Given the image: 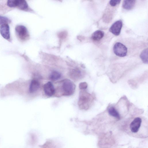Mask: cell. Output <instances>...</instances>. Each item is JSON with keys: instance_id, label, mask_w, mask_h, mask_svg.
Masks as SVG:
<instances>
[{"instance_id": "cell-13", "label": "cell", "mask_w": 148, "mask_h": 148, "mask_svg": "<svg viewBox=\"0 0 148 148\" xmlns=\"http://www.w3.org/2000/svg\"><path fill=\"white\" fill-rule=\"evenodd\" d=\"M17 7L21 10H25L28 8V5L25 0H17Z\"/></svg>"}, {"instance_id": "cell-5", "label": "cell", "mask_w": 148, "mask_h": 148, "mask_svg": "<svg viewBox=\"0 0 148 148\" xmlns=\"http://www.w3.org/2000/svg\"><path fill=\"white\" fill-rule=\"evenodd\" d=\"M113 51L114 53L117 56L123 57L125 56L127 52V49L123 44L118 42L114 45Z\"/></svg>"}, {"instance_id": "cell-17", "label": "cell", "mask_w": 148, "mask_h": 148, "mask_svg": "<svg viewBox=\"0 0 148 148\" xmlns=\"http://www.w3.org/2000/svg\"><path fill=\"white\" fill-rule=\"evenodd\" d=\"M17 0H9L7 1V5L10 8L17 7Z\"/></svg>"}, {"instance_id": "cell-3", "label": "cell", "mask_w": 148, "mask_h": 148, "mask_svg": "<svg viewBox=\"0 0 148 148\" xmlns=\"http://www.w3.org/2000/svg\"><path fill=\"white\" fill-rule=\"evenodd\" d=\"M91 100L90 95L84 91H82L79 94L78 105L80 108L86 109L88 108Z\"/></svg>"}, {"instance_id": "cell-9", "label": "cell", "mask_w": 148, "mask_h": 148, "mask_svg": "<svg viewBox=\"0 0 148 148\" xmlns=\"http://www.w3.org/2000/svg\"><path fill=\"white\" fill-rule=\"evenodd\" d=\"M40 87L39 82L36 79L32 80L30 83L29 87V92L33 93L37 91Z\"/></svg>"}, {"instance_id": "cell-10", "label": "cell", "mask_w": 148, "mask_h": 148, "mask_svg": "<svg viewBox=\"0 0 148 148\" xmlns=\"http://www.w3.org/2000/svg\"><path fill=\"white\" fill-rule=\"evenodd\" d=\"M136 0H124L122 4V7L125 9L130 10L132 9L135 5Z\"/></svg>"}, {"instance_id": "cell-19", "label": "cell", "mask_w": 148, "mask_h": 148, "mask_svg": "<svg viewBox=\"0 0 148 148\" xmlns=\"http://www.w3.org/2000/svg\"><path fill=\"white\" fill-rule=\"evenodd\" d=\"M120 0H110L109 3L110 5L112 6H115L119 4L120 2Z\"/></svg>"}, {"instance_id": "cell-4", "label": "cell", "mask_w": 148, "mask_h": 148, "mask_svg": "<svg viewBox=\"0 0 148 148\" xmlns=\"http://www.w3.org/2000/svg\"><path fill=\"white\" fill-rule=\"evenodd\" d=\"M15 31L17 37L21 41H25L29 38V32L27 28L24 25H17L15 27Z\"/></svg>"}, {"instance_id": "cell-12", "label": "cell", "mask_w": 148, "mask_h": 148, "mask_svg": "<svg viewBox=\"0 0 148 148\" xmlns=\"http://www.w3.org/2000/svg\"><path fill=\"white\" fill-rule=\"evenodd\" d=\"M108 111L109 114L110 116L114 117L118 119H120L119 114L114 107L112 106L109 107Z\"/></svg>"}, {"instance_id": "cell-11", "label": "cell", "mask_w": 148, "mask_h": 148, "mask_svg": "<svg viewBox=\"0 0 148 148\" xmlns=\"http://www.w3.org/2000/svg\"><path fill=\"white\" fill-rule=\"evenodd\" d=\"M104 34V32L103 31L100 30H97L92 34L91 38L93 40L99 41L103 38Z\"/></svg>"}, {"instance_id": "cell-15", "label": "cell", "mask_w": 148, "mask_h": 148, "mask_svg": "<svg viewBox=\"0 0 148 148\" xmlns=\"http://www.w3.org/2000/svg\"><path fill=\"white\" fill-rule=\"evenodd\" d=\"M61 77V74L59 72L53 71H52L50 75V79L53 81H56L59 79Z\"/></svg>"}, {"instance_id": "cell-6", "label": "cell", "mask_w": 148, "mask_h": 148, "mask_svg": "<svg viewBox=\"0 0 148 148\" xmlns=\"http://www.w3.org/2000/svg\"><path fill=\"white\" fill-rule=\"evenodd\" d=\"M122 25V22L121 20L117 21L112 25L109 31L114 35L118 36L120 33Z\"/></svg>"}, {"instance_id": "cell-18", "label": "cell", "mask_w": 148, "mask_h": 148, "mask_svg": "<svg viewBox=\"0 0 148 148\" xmlns=\"http://www.w3.org/2000/svg\"><path fill=\"white\" fill-rule=\"evenodd\" d=\"M10 20L7 17L0 16V25H2L5 24H8L10 22Z\"/></svg>"}, {"instance_id": "cell-20", "label": "cell", "mask_w": 148, "mask_h": 148, "mask_svg": "<svg viewBox=\"0 0 148 148\" xmlns=\"http://www.w3.org/2000/svg\"><path fill=\"white\" fill-rule=\"evenodd\" d=\"M87 87V84L86 82H83L81 83L79 85V87L81 89H86Z\"/></svg>"}, {"instance_id": "cell-16", "label": "cell", "mask_w": 148, "mask_h": 148, "mask_svg": "<svg viewBox=\"0 0 148 148\" xmlns=\"http://www.w3.org/2000/svg\"><path fill=\"white\" fill-rule=\"evenodd\" d=\"M81 72L78 70H73L70 72V76L73 79H76L80 77Z\"/></svg>"}, {"instance_id": "cell-7", "label": "cell", "mask_w": 148, "mask_h": 148, "mask_svg": "<svg viewBox=\"0 0 148 148\" xmlns=\"http://www.w3.org/2000/svg\"><path fill=\"white\" fill-rule=\"evenodd\" d=\"M43 89L45 94L49 97L53 96L55 93L54 86L50 82H47L44 85Z\"/></svg>"}, {"instance_id": "cell-2", "label": "cell", "mask_w": 148, "mask_h": 148, "mask_svg": "<svg viewBox=\"0 0 148 148\" xmlns=\"http://www.w3.org/2000/svg\"><path fill=\"white\" fill-rule=\"evenodd\" d=\"M75 84L70 80L65 79L62 81L61 90L63 95L70 96L74 92L75 90Z\"/></svg>"}, {"instance_id": "cell-8", "label": "cell", "mask_w": 148, "mask_h": 148, "mask_svg": "<svg viewBox=\"0 0 148 148\" xmlns=\"http://www.w3.org/2000/svg\"><path fill=\"white\" fill-rule=\"evenodd\" d=\"M0 33L2 36L5 39H10V27L8 24H4L1 26Z\"/></svg>"}, {"instance_id": "cell-1", "label": "cell", "mask_w": 148, "mask_h": 148, "mask_svg": "<svg viewBox=\"0 0 148 148\" xmlns=\"http://www.w3.org/2000/svg\"><path fill=\"white\" fill-rule=\"evenodd\" d=\"M123 129L128 134L134 137L143 138L148 137L147 125L143 124L142 119L139 117L135 118Z\"/></svg>"}, {"instance_id": "cell-14", "label": "cell", "mask_w": 148, "mask_h": 148, "mask_svg": "<svg viewBox=\"0 0 148 148\" xmlns=\"http://www.w3.org/2000/svg\"><path fill=\"white\" fill-rule=\"evenodd\" d=\"M148 49L143 50L141 53L140 57L142 61L145 64H148Z\"/></svg>"}]
</instances>
